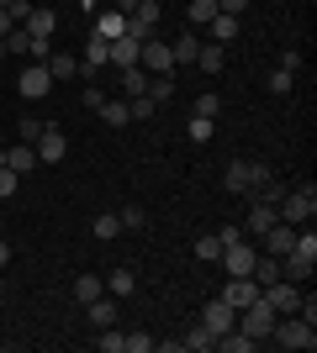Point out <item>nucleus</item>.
<instances>
[{
    "instance_id": "cd10ccee",
    "label": "nucleus",
    "mask_w": 317,
    "mask_h": 353,
    "mask_svg": "<svg viewBox=\"0 0 317 353\" xmlns=\"http://www.w3.org/2000/svg\"><path fill=\"white\" fill-rule=\"evenodd\" d=\"M90 232H95V243H111V237L122 232V221H117V211H101V216L90 221Z\"/></svg>"
},
{
    "instance_id": "aec40b11",
    "label": "nucleus",
    "mask_w": 317,
    "mask_h": 353,
    "mask_svg": "<svg viewBox=\"0 0 317 353\" xmlns=\"http://www.w3.org/2000/svg\"><path fill=\"white\" fill-rule=\"evenodd\" d=\"M148 79H153V74H143V69H122V79H117V85H122V101L148 95Z\"/></svg>"
},
{
    "instance_id": "f03ea898",
    "label": "nucleus",
    "mask_w": 317,
    "mask_h": 353,
    "mask_svg": "<svg viewBox=\"0 0 317 353\" xmlns=\"http://www.w3.org/2000/svg\"><path fill=\"white\" fill-rule=\"evenodd\" d=\"M275 211H280V221H291V227H307V221L317 216V185L312 179H307V185H291Z\"/></svg>"
},
{
    "instance_id": "72a5a7b5",
    "label": "nucleus",
    "mask_w": 317,
    "mask_h": 353,
    "mask_svg": "<svg viewBox=\"0 0 317 353\" xmlns=\"http://www.w3.org/2000/svg\"><path fill=\"white\" fill-rule=\"evenodd\" d=\"M191 111H196V117H217V111H222V95H217V90H201Z\"/></svg>"
},
{
    "instance_id": "09e8293b",
    "label": "nucleus",
    "mask_w": 317,
    "mask_h": 353,
    "mask_svg": "<svg viewBox=\"0 0 317 353\" xmlns=\"http://www.w3.org/2000/svg\"><path fill=\"white\" fill-rule=\"evenodd\" d=\"M79 11H85V16H95V11H101V0H79Z\"/></svg>"
},
{
    "instance_id": "f3484780",
    "label": "nucleus",
    "mask_w": 317,
    "mask_h": 353,
    "mask_svg": "<svg viewBox=\"0 0 317 353\" xmlns=\"http://www.w3.org/2000/svg\"><path fill=\"white\" fill-rule=\"evenodd\" d=\"M201 43H206V37H201V32H180V43H169V59L180 63H196V53H201Z\"/></svg>"
},
{
    "instance_id": "49530a36",
    "label": "nucleus",
    "mask_w": 317,
    "mask_h": 353,
    "mask_svg": "<svg viewBox=\"0 0 317 353\" xmlns=\"http://www.w3.org/2000/svg\"><path fill=\"white\" fill-rule=\"evenodd\" d=\"M280 69L296 74V69H302V53H296V48H286V53H280Z\"/></svg>"
},
{
    "instance_id": "a19ab883",
    "label": "nucleus",
    "mask_w": 317,
    "mask_h": 353,
    "mask_svg": "<svg viewBox=\"0 0 317 353\" xmlns=\"http://www.w3.org/2000/svg\"><path fill=\"white\" fill-rule=\"evenodd\" d=\"M16 190H21V174H11V169H0V201H11Z\"/></svg>"
},
{
    "instance_id": "603ef678",
    "label": "nucleus",
    "mask_w": 317,
    "mask_h": 353,
    "mask_svg": "<svg viewBox=\"0 0 317 353\" xmlns=\"http://www.w3.org/2000/svg\"><path fill=\"white\" fill-rule=\"evenodd\" d=\"M0 301H6V280H0Z\"/></svg>"
},
{
    "instance_id": "79ce46f5",
    "label": "nucleus",
    "mask_w": 317,
    "mask_h": 353,
    "mask_svg": "<svg viewBox=\"0 0 317 353\" xmlns=\"http://www.w3.org/2000/svg\"><path fill=\"white\" fill-rule=\"evenodd\" d=\"M48 121H37V117H27L21 121V127H16V137H21V143H37V132H43Z\"/></svg>"
},
{
    "instance_id": "4be33fe9",
    "label": "nucleus",
    "mask_w": 317,
    "mask_h": 353,
    "mask_svg": "<svg viewBox=\"0 0 317 353\" xmlns=\"http://www.w3.org/2000/svg\"><path fill=\"white\" fill-rule=\"evenodd\" d=\"M185 348H191V353H211V348H217V332H211L206 322H196L191 332H185Z\"/></svg>"
},
{
    "instance_id": "37998d69",
    "label": "nucleus",
    "mask_w": 317,
    "mask_h": 353,
    "mask_svg": "<svg viewBox=\"0 0 317 353\" xmlns=\"http://www.w3.org/2000/svg\"><path fill=\"white\" fill-rule=\"evenodd\" d=\"M6 16H11L16 27H21V21L32 16V0H6Z\"/></svg>"
},
{
    "instance_id": "c03bdc74",
    "label": "nucleus",
    "mask_w": 317,
    "mask_h": 353,
    "mask_svg": "<svg viewBox=\"0 0 317 353\" xmlns=\"http://www.w3.org/2000/svg\"><path fill=\"white\" fill-rule=\"evenodd\" d=\"M211 6H217L222 16H243V11H249V0H211Z\"/></svg>"
},
{
    "instance_id": "a211bd4d",
    "label": "nucleus",
    "mask_w": 317,
    "mask_h": 353,
    "mask_svg": "<svg viewBox=\"0 0 317 353\" xmlns=\"http://www.w3.org/2000/svg\"><path fill=\"white\" fill-rule=\"evenodd\" d=\"M6 169H11V174H21V179H27L32 169H37V148H32V143H16L11 153H6Z\"/></svg>"
},
{
    "instance_id": "7c9ffc66",
    "label": "nucleus",
    "mask_w": 317,
    "mask_h": 353,
    "mask_svg": "<svg viewBox=\"0 0 317 353\" xmlns=\"http://www.w3.org/2000/svg\"><path fill=\"white\" fill-rule=\"evenodd\" d=\"M254 280H259V290H265L270 280H280V259H270V253H259V259H254Z\"/></svg>"
},
{
    "instance_id": "20e7f679",
    "label": "nucleus",
    "mask_w": 317,
    "mask_h": 353,
    "mask_svg": "<svg viewBox=\"0 0 317 353\" xmlns=\"http://www.w3.org/2000/svg\"><path fill=\"white\" fill-rule=\"evenodd\" d=\"M238 327H243L254 343H259V338H270V332H275V306L265 301V295H259V301H249V306L238 311Z\"/></svg>"
},
{
    "instance_id": "1a4fd4ad",
    "label": "nucleus",
    "mask_w": 317,
    "mask_h": 353,
    "mask_svg": "<svg viewBox=\"0 0 317 353\" xmlns=\"http://www.w3.org/2000/svg\"><path fill=\"white\" fill-rule=\"evenodd\" d=\"M137 69L153 74V79H159V74H169V69H175V59H169V43L148 37V43H143V53H137Z\"/></svg>"
},
{
    "instance_id": "f8f14e48",
    "label": "nucleus",
    "mask_w": 317,
    "mask_h": 353,
    "mask_svg": "<svg viewBox=\"0 0 317 353\" xmlns=\"http://www.w3.org/2000/svg\"><path fill=\"white\" fill-rule=\"evenodd\" d=\"M95 37H106V43H117V37H127V11H117V6H101L95 11Z\"/></svg>"
},
{
    "instance_id": "2f4dec72",
    "label": "nucleus",
    "mask_w": 317,
    "mask_h": 353,
    "mask_svg": "<svg viewBox=\"0 0 317 353\" xmlns=\"http://www.w3.org/2000/svg\"><path fill=\"white\" fill-rule=\"evenodd\" d=\"M201 259V264H217L222 259V243H217V232H206V237H196V248H191Z\"/></svg>"
},
{
    "instance_id": "4c0bfd02",
    "label": "nucleus",
    "mask_w": 317,
    "mask_h": 353,
    "mask_svg": "<svg viewBox=\"0 0 317 353\" xmlns=\"http://www.w3.org/2000/svg\"><path fill=\"white\" fill-rule=\"evenodd\" d=\"M291 90H296V74H291V69H275L270 74V95H291Z\"/></svg>"
},
{
    "instance_id": "a878e982",
    "label": "nucleus",
    "mask_w": 317,
    "mask_h": 353,
    "mask_svg": "<svg viewBox=\"0 0 317 353\" xmlns=\"http://www.w3.org/2000/svg\"><path fill=\"white\" fill-rule=\"evenodd\" d=\"M133 290H137L133 269H111V274H106V295H133Z\"/></svg>"
},
{
    "instance_id": "3c124183",
    "label": "nucleus",
    "mask_w": 317,
    "mask_h": 353,
    "mask_svg": "<svg viewBox=\"0 0 317 353\" xmlns=\"http://www.w3.org/2000/svg\"><path fill=\"white\" fill-rule=\"evenodd\" d=\"M0 63H6V43H0Z\"/></svg>"
},
{
    "instance_id": "c85d7f7f",
    "label": "nucleus",
    "mask_w": 317,
    "mask_h": 353,
    "mask_svg": "<svg viewBox=\"0 0 317 353\" xmlns=\"http://www.w3.org/2000/svg\"><path fill=\"white\" fill-rule=\"evenodd\" d=\"M185 132H191V143H211V132H217V117H196V111H191Z\"/></svg>"
},
{
    "instance_id": "5701e85b",
    "label": "nucleus",
    "mask_w": 317,
    "mask_h": 353,
    "mask_svg": "<svg viewBox=\"0 0 317 353\" xmlns=\"http://www.w3.org/2000/svg\"><path fill=\"white\" fill-rule=\"evenodd\" d=\"M217 348H222V353H254L259 343L249 338V332H243V327H233V332H222V338H217Z\"/></svg>"
},
{
    "instance_id": "bb28decb",
    "label": "nucleus",
    "mask_w": 317,
    "mask_h": 353,
    "mask_svg": "<svg viewBox=\"0 0 317 353\" xmlns=\"http://www.w3.org/2000/svg\"><path fill=\"white\" fill-rule=\"evenodd\" d=\"M48 74H53V79H75L79 59H75V53H48Z\"/></svg>"
},
{
    "instance_id": "9d476101",
    "label": "nucleus",
    "mask_w": 317,
    "mask_h": 353,
    "mask_svg": "<svg viewBox=\"0 0 317 353\" xmlns=\"http://www.w3.org/2000/svg\"><path fill=\"white\" fill-rule=\"evenodd\" d=\"M16 90H21L27 101H43L48 90H53V74H48V63H27V69H21V79H16Z\"/></svg>"
},
{
    "instance_id": "c756f323",
    "label": "nucleus",
    "mask_w": 317,
    "mask_h": 353,
    "mask_svg": "<svg viewBox=\"0 0 317 353\" xmlns=\"http://www.w3.org/2000/svg\"><path fill=\"white\" fill-rule=\"evenodd\" d=\"M196 69H206V74H222V43H201V53H196Z\"/></svg>"
},
{
    "instance_id": "412c9836",
    "label": "nucleus",
    "mask_w": 317,
    "mask_h": 353,
    "mask_svg": "<svg viewBox=\"0 0 317 353\" xmlns=\"http://www.w3.org/2000/svg\"><path fill=\"white\" fill-rule=\"evenodd\" d=\"M206 27H211V37H206V43H233V37H238V16H222V11H217V16L206 21Z\"/></svg>"
},
{
    "instance_id": "9b49d317",
    "label": "nucleus",
    "mask_w": 317,
    "mask_h": 353,
    "mask_svg": "<svg viewBox=\"0 0 317 353\" xmlns=\"http://www.w3.org/2000/svg\"><path fill=\"white\" fill-rule=\"evenodd\" d=\"M32 148H37V163H48V169H53V163H59L64 153H69V137H64L59 127H43V132H37V143H32Z\"/></svg>"
},
{
    "instance_id": "2eb2a0df",
    "label": "nucleus",
    "mask_w": 317,
    "mask_h": 353,
    "mask_svg": "<svg viewBox=\"0 0 317 353\" xmlns=\"http://www.w3.org/2000/svg\"><path fill=\"white\" fill-rule=\"evenodd\" d=\"M137 53H143V43H137L133 32H127V37H117V43H111V69H137Z\"/></svg>"
},
{
    "instance_id": "a18cd8bd",
    "label": "nucleus",
    "mask_w": 317,
    "mask_h": 353,
    "mask_svg": "<svg viewBox=\"0 0 317 353\" xmlns=\"http://www.w3.org/2000/svg\"><path fill=\"white\" fill-rule=\"evenodd\" d=\"M238 237H243V227H238V221H222V232H217V243L227 248V243H238Z\"/></svg>"
},
{
    "instance_id": "f704fd0d",
    "label": "nucleus",
    "mask_w": 317,
    "mask_h": 353,
    "mask_svg": "<svg viewBox=\"0 0 317 353\" xmlns=\"http://www.w3.org/2000/svg\"><path fill=\"white\" fill-rule=\"evenodd\" d=\"M185 16H191V27H206L211 16H217V6H211V0H191V6H185Z\"/></svg>"
},
{
    "instance_id": "5fc2aeb1",
    "label": "nucleus",
    "mask_w": 317,
    "mask_h": 353,
    "mask_svg": "<svg viewBox=\"0 0 317 353\" xmlns=\"http://www.w3.org/2000/svg\"><path fill=\"white\" fill-rule=\"evenodd\" d=\"M0 6H6V0H0Z\"/></svg>"
},
{
    "instance_id": "b1692460",
    "label": "nucleus",
    "mask_w": 317,
    "mask_h": 353,
    "mask_svg": "<svg viewBox=\"0 0 317 353\" xmlns=\"http://www.w3.org/2000/svg\"><path fill=\"white\" fill-rule=\"evenodd\" d=\"M95 295H106V280H101V274H79V280H75V301H79V306H90Z\"/></svg>"
},
{
    "instance_id": "de8ad7c7",
    "label": "nucleus",
    "mask_w": 317,
    "mask_h": 353,
    "mask_svg": "<svg viewBox=\"0 0 317 353\" xmlns=\"http://www.w3.org/2000/svg\"><path fill=\"white\" fill-rule=\"evenodd\" d=\"M16 27V21H11V16H6V6H0V37H6V32H11Z\"/></svg>"
},
{
    "instance_id": "4468645a",
    "label": "nucleus",
    "mask_w": 317,
    "mask_h": 353,
    "mask_svg": "<svg viewBox=\"0 0 317 353\" xmlns=\"http://www.w3.org/2000/svg\"><path fill=\"white\" fill-rule=\"evenodd\" d=\"M106 63H111V43L90 32V37H85V53H79V69L95 79V69H106Z\"/></svg>"
},
{
    "instance_id": "393cba45",
    "label": "nucleus",
    "mask_w": 317,
    "mask_h": 353,
    "mask_svg": "<svg viewBox=\"0 0 317 353\" xmlns=\"http://www.w3.org/2000/svg\"><path fill=\"white\" fill-rule=\"evenodd\" d=\"M95 117H101L106 127H127V121H133V111H127V101H111V95H106V105L95 111Z\"/></svg>"
},
{
    "instance_id": "dca6fc26",
    "label": "nucleus",
    "mask_w": 317,
    "mask_h": 353,
    "mask_svg": "<svg viewBox=\"0 0 317 353\" xmlns=\"http://www.w3.org/2000/svg\"><path fill=\"white\" fill-rule=\"evenodd\" d=\"M21 27H27L32 37H43V43H53V32H59V16L48 11V6H32V16L21 21Z\"/></svg>"
},
{
    "instance_id": "ea45409f",
    "label": "nucleus",
    "mask_w": 317,
    "mask_h": 353,
    "mask_svg": "<svg viewBox=\"0 0 317 353\" xmlns=\"http://www.w3.org/2000/svg\"><path fill=\"white\" fill-rule=\"evenodd\" d=\"M148 348H153L148 332H127V343H122V353H148Z\"/></svg>"
},
{
    "instance_id": "864d4df0",
    "label": "nucleus",
    "mask_w": 317,
    "mask_h": 353,
    "mask_svg": "<svg viewBox=\"0 0 317 353\" xmlns=\"http://www.w3.org/2000/svg\"><path fill=\"white\" fill-rule=\"evenodd\" d=\"M0 169H6V153H0Z\"/></svg>"
},
{
    "instance_id": "8fccbe9b",
    "label": "nucleus",
    "mask_w": 317,
    "mask_h": 353,
    "mask_svg": "<svg viewBox=\"0 0 317 353\" xmlns=\"http://www.w3.org/2000/svg\"><path fill=\"white\" fill-rule=\"evenodd\" d=\"M6 264H11V248H6V243H0V269H6Z\"/></svg>"
},
{
    "instance_id": "e433bc0d",
    "label": "nucleus",
    "mask_w": 317,
    "mask_h": 353,
    "mask_svg": "<svg viewBox=\"0 0 317 353\" xmlns=\"http://www.w3.org/2000/svg\"><path fill=\"white\" fill-rule=\"evenodd\" d=\"M127 111H133L137 121H153V117H159V105H153L148 95H133V101H127Z\"/></svg>"
},
{
    "instance_id": "c9c22d12",
    "label": "nucleus",
    "mask_w": 317,
    "mask_h": 353,
    "mask_svg": "<svg viewBox=\"0 0 317 353\" xmlns=\"http://www.w3.org/2000/svg\"><path fill=\"white\" fill-rule=\"evenodd\" d=\"M122 343H127V332H117V327H101L95 348H101V353H122Z\"/></svg>"
},
{
    "instance_id": "423d86ee",
    "label": "nucleus",
    "mask_w": 317,
    "mask_h": 353,
    "mask_svg": "<svg viewBox=\"0 0 317 353\" xmlns=\"http://www.w3.org/2000/svg\"><path fill=\"white\" fill-rule=\"evenodd\" d=\"M254 259H259L254 237H238V243H227V248H222V269H227V274H254Z\"/></svg>"
},
{
    "instance_id": "ddd939ff",
    "label": "nucleus",
    "mask_w": 317,
    "mask_h": 353,
    "mask_svg": "<svg viewBox=\"0 0 317 353\" xmlns=\"http://www.w3.org/2000/svg\"><path fill=\"white\" fill-rule=\"evenodd\" d=\"M201 322H206L211 332L222 338V332H233V327H238V311H233V306L222 301V295H217V301H206V311H201Z\"/></svg>"
},
{
    "instance_id": "6e6552de",
    "label": "nucleus",
    "mask_w": 317,
    "mask_h": 353,
    "mask_svg": "<svg viewBox=\"0 0 317 353\" xmlns=\"http://www.w3.org/2000/svg\"><path fill=\"white\" fill-rule=\"evenodd\" d=\"M222 301L233 311H243L249 301H259V280L254 274H227V285H222Z\"/></svg>"
},
{
    "instance_id": "58836bf2",
    "label": "nucleus",
    "mask_w": 317,
    "mask_h": 353,
    "mask_svg": "<svg viewBox=\"0 0 317 353\" xmlns=\"http://www.w3.org/2000/svg\"><path fill=\"white\" fill-rule=\"evenodd\" d=\"M79 101H85V111H101V105H106V90H101V85H95V79H90V85H85V95H79Z\"/></svg>"
},
{
    "instance_id": "f257e3e1",
    "label": "nucleus",
    "mask_w": 317,
    "mask_h": 353,
    "mask_svg": "<svg viewBox=\"0 0 317 353\" xmlns=\"http://www.w3.org/2000/svg\"><path fill=\"white\" fill-rule=\"evenodd\" d=\"M275 169H265V163H254V159H233L222 169V190L227 195H259V185L270 179Z\"/></svg>"
},
{
    "instance_id": "6ab92c4d",
    "label": "nucleus",
    "mask_w": 317,
    "mask_h": 353,
    "mask_svg": "<svg viewBox=\"0 0 317 353\" xmlns=\"http://www.w3.org/2000/svg\"><path fill=\"white\" fill-rule=\"evenodd\" d=\"M85 311H90V327H95V332H101V327H117V301H111V295H95Z\"/></svg>"
},
{
    "instance_id": "473e14b6",
    "label": "nucleus",
    "mask_w": 317,
    "mask_h": 353,
    "mask_svg": "<svg viewBox=\"0 0 317 353\" xmlns=\"http://www.w3.org/2000/svg\"><path fill=\"white\" fill-rule=\"evenodd\" d=\"M117 221H122V232H143V227H148V211L127 206V211H117Z\"/></svg>"
},
{
    "instance_id": "7ed1b4c3",
    "label": "nucleus",
    "mask_w": 317,
    "mask_h": 353,
    "mask_svg": "<svg viewBox=\"0 0 317 353\" xmlns=\"http://www.w3.org/2000/svg\"><path fill=\"white\" fill-rule=\"evenodd\" d=\"M280 348H291V353H312L317 348V327L312 322H302V316H275V332H270Z\"/></svg>"
},
{
    "instance_id": "0eeeda50",
    "label": "nucleus",
    "mask_w": 317,
    "mask_h": 353,
    "mask_svg": "<svg viewBox=\"0 0 317 353\" xmlns=\"http://www.w3.org/2000/svg\"><path fill=\"white\" fill-rule=\"evenodd\" d=\"M265 301L275 306V316H296V301H302V285H291V280H270L265 285Z\"/></svg>"
},
{
    "instance_id": "39448f33",
    "label": "nucleus",
    "mask_w": 317,
    "mask_h": 353,
    "mask_svg": "<svg viewBox=\"0 0 317 353\" xmlns=\"http://www.w3.org/2000/svg\"><path fill=\"white\" fill-rule=\"evenodd\" d=\"M275 221H280V211H275L270 201H259V195H249V216L238 221V227H243V237H254V243H259V237L270 232Z\"/></svg>"
}]
</instances>
